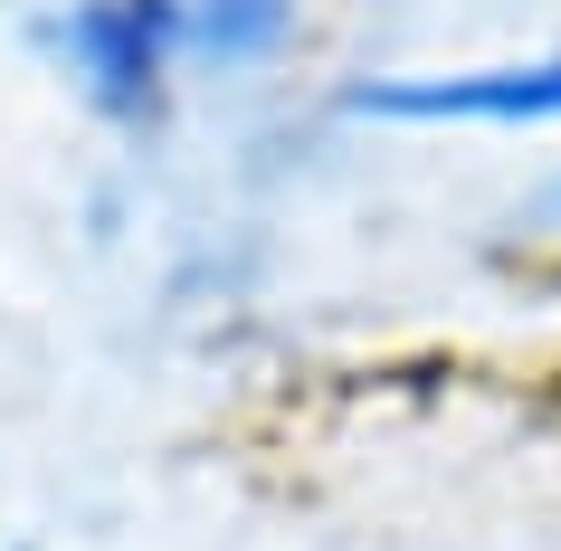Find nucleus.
I'll return each mask as SVG.
<instances>
[{"instance_id":"20e7f679","label":"nucleus","mask_w":561,"mask_h":551,"mask_svg":"<svg viewBox=\"0 0 561 551\" xmlns=\"http://www.w3.org/2000/svg\"><path fill=\"white\" fill-rule=\"evenodd\" d=\"M20 551H30V542H20Z\"/></svg>"},{"instance_id":"f03ea898","label":"nucleus","mask_w":561,"mask_h":551,"mask_svg":"<svg viewBox=\"0 0 561 551\" xmlns=\"http://www.w3.org/2000/svg\"><path fill=\"white\" fill-rule=\"evenodd\" d=\"M353 124H504V134H542L561 124V48L504 67H438V77H362L343 87Z\"/></svg>"},{"instance_id":"f257e3e1","label":"nucleus","mask_w":561,"mask_h":551,"mask_svg":"<svg viewBox=\"0 0 561 551\" xmlns=\"http://www.w3.org/2000/svg\"><path fill=\"white\" fill-rule=\"evenodd\" d=\"M286 38L296 0H67L48 20V48L95 115H152L181 67H266Z\"/></svg>"},{"instance_id":"7ed1b4c3","label":"nucleus","mask_w":561,"mask_h":551,"mask_svg":"<svg viewBox=\"0 0 561 551\" xmlns=\"http://www.w3.org/2000/svg\"><path fill=\"white\" fill-rule=\"evenodd\" d=\"M524 229H561V181H552V191H542V200L524 209Z\"/></svg>"}]
</instances>
